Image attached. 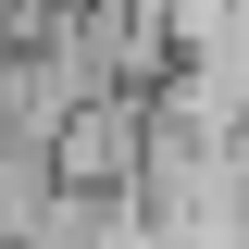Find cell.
Wrapping results in <instances>:
<instances>
[{"mask_svg":"<svg viewBox=\"0 0 249 249\" xmlns=\"http://www.w3.org/2000/svg\"><path fill=\"white\" fill-rule=\"evenodd\" d=\"M150 137H162V100L137 88H88L75 112H62V187H88V199H137V175H150Z\"/></svg>","mask_w":249,"mask_h":249,"instance_id":"obj_1","label":"cell"}]
</instances>
